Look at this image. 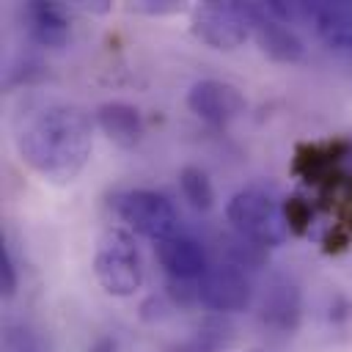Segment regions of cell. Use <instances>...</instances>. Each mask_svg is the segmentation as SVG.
<instances>
[{
    "label": "cell",
    "instance_id": "9a60e30c",
    "mask_svg": "<svg viewBox=\"0 0 352 352\" xmlns=\"http://www.w3.org/2000/svg\"><path fill=\"white\" fill-rule=\"evenodd\" d=\"M179 187L184 201L195 209V212H209L214 206V187L209 182V176L195 168V165H184L179 170Z\"/></svg>",
    "mask_w": 352,
    "mask_h": 352
},
{
    "label": "cell",
    "instance_id": "7c38bea8",
    "mask_svg": "<svg viewBox=\"0 0 352 352\" xmlns=\"http://www.w3.org/2000/svg\"><path fill=\"white\" fill-rule=\"evenodd\" d=\"M96 126L121 148H132L143 135V121L138 107L129 102H104L94 113Z\"/></svg>",
    "mask_w": 352,
    "mask_h": 352
},
{
    "label": "cell",
    "instance_id": "e0dca14e",
    "mask_svg": "<svg viewBox=\"0 0 352 352\" xmlns=\"http://www.w3.org/2000/svg\"><path fill=\"white\" fill-rule=\"evenodd\" d=\"M283 209H286L289 231H292V234H305V228H308V223H311V209H308V204H305L302 198H289V201L283 204Z\"/></svg>",
    "mask_w": 352,
    "mask_h": 352
},
{
    "label": "cell",
    "instance_id": "30bf717a",
    "mask_svg": "<svg viewBox=\"0 0 352 352\" xmlns=\"http://www.w3.org/2000/svg\"><path fill=\"white\" fill-rule=\"evenodd\" d=\"M302 314V297L300 289L289 278H275L258 302V319L264 327L275 333H294Z\"/></svg>",
    "mask_w": 352,
    "mask_h": 352
},
{
    "label": "cell",
    "instance_id": "ba28073f",
    "mask_svg": "<svg viewBox=\"0 0 352 352\" xmlns=\"http://www.w3.org/2000/svg\"><path fill=\"white\" fill-rule=\"evenodd\" d=\"M302 19H308L316 36L338 52L352 50V3L349 0H319L302 3Z\"/></svg>",
    "mask_w": 352,
    "mask_h": 352
},
{
    "label": "cell",
    "instance_id": "3957f363",
    "mask_svg": "<svg viewBox=\"0 0 352 352\" xmlns=\"http://www.w3.org/2000/svg\"><path fill=\"white\" fill-rule=\"evenodd\" d=\"M94 275L113 297H132L143 283V261L135 239L124 228H107L94 250Z\"/></svg>",
    "mask_w": 352,
    "mask_h": 352
},
{
    "label": "cell",
    "instance_id": "52a82bcc",
    "mask_svg": "<svg viewBox=\"0 0 352 352\" xmlns=\"http://www.w3.org/2000/svg\"><path fill=\"white\" fill-rule=\"evenodd\" d=\"M187 107L212 126H226L245 110V96L223 80H198L187 91Z\"/></svg>",
    "mask_w": 352,
    "mask_h": 352
},
{
    "label": "cell",
    "instance_id": "ffe728a7",
    "mask_svg": "<svg viewBox=\"0 0 352 352\" xmlns=\"http://www.w3.org/2000/svg\"><path fill=\"white\" fill-rule=\"evenodd\" d=\"M349 198H352V187H349Z\"/></svg>",
    "mask_w": 352,
    "mask_h": 352
},
{
    "label": "cell",
    "instance_id": "7a4b0ae2",
    "mask_svg": "<svg viewBox=\"0 0 352 352\" xmlns=\"http://www.w3.org/2000/svg\"><path fill=\"white\" fill-rule=\"evenodd\" d=\"M226 217L242 239L258 248H275L292 234L283 204L272 190L258 184H250L234 192L231 201L226 204Z\"/></svg>",
    "mask_w": 352,
    "mask_h": 352
},
{
    "label": "cell",
    "instance_id": "4fadbf2b",
    "mask_svg": "<svg viewBox=\"0 0 352 352\" xmlns=\"http://www.w3.org/2000/svg\"><path fill=\"white\" fill-rule=\"evenodd\" d=\"M30 19V36L41 47H63L69 41V19L63 16V8L55 3H33L28 8Z\"/></svg>",
    "mask_w": 352,
    "mask_h": 352
},
{
    "label": "cell",
    "instance_id": "8992f818",
    "mask_svg": "<svg viewBox=\"0 0 352 352\" xmlns=\"http://www.w3.org/2000/svg\"><path fill=\"white\" fill-rule=\"evenodd\" d=\"M198 302L217 314L245 311L253 300V286L242 270V264H214L195 280Z\"/></svg>",
    "mask_w": 352,
    "mask_h": 352
},
{
    "label": "cell",
    "instance_id": "5bb4252c",
    "mask_svg": "<svg viewBox=\"0 0 352 352\" xmlns=\"http://www.w3.org/2000/svg\"><path fill=\"white\" fill-rule=\"evenodd\" d=\"M228 344H231V327L220 319H206L187 341H182L170 352H220Z\"/></svg>",
    "mask_w": 352,
    "mask_h": 352
},
{
    "label": "cell",
    "instance_id": "8fae6325",
    "mask_svg": "<svg viewBox=\"0 0 352 352\" xmlns=\"http://www.w3.org/2000/svg\"><path fill=\"white\" fill-rule=\"evenodd\" d=\"M157 261H160V267L165 270V275L170 278V280H184V283H190V280H201L204 278V272L209 270V264H206V253H204V248L192 239V236H168V239H162V242H157Z\"/></svg>",
    "mask_w": 352,
    "mask_h": 352
},
{
    "label": "cell",
    "instance_id": "d6986e66",
    "mask_svg": "<svg viewBox=\"0 0 352 352\" xmlns=\"http://www.w3.org/2000/svg\"><path fill=\"white\" fill-rule=\"evenodd\" d=\"M88 352H116V341L107 338V336H102V338H96V341L91 344Z\"/></svg>",
    "mask_w": 352,
    "mask_h": 352
},
{
    "label": "cell",
    "instance_id": "277c9868",
    "mask_svg": "<svg viewBox=\"0 0 352 352\" xmlns=\"http://www.w3.org/2000/svg\"><path fill=\"white\" fill-rule=\"evenodd\" d=\"M116 214L140 236L162 242L176 234V209L168 195L157 190H126L113 198Z\"/></svg>",
    "mask_w": 352,
    "mask_h": 352
},
{
    "label": "cell",
    "instance_id": "2e32d148",
    "mask_svg": "<svg viewBox=\"0 0 352 352\" xmlns=\"http://www.w3.org/2000/svg\"><path fill=\"white\" fill-rule=\"evenodd\" d=\"M3 352H50V344L33 324L11 322L3 333Z\"/></svg>",
    "mask_w": 352,
    "mask_h": 352
},
{
    "label": "cell",
    "instance_id": "9c48e42d",
    "mask_svg": "<svg viewBox=\"0 0 352 352\" xmlns=\"http://www.w3.org/2000/svg\"><path fill=\"white\" fill-rule=\"evenodd\" d=\"M250 19H253V38L258 41L267 58L278 63H297L305 55V47L297 38V33L286 22L272 16L264 6H250Z\"/></svg>",
    "mask_w": 352,
    "mask_h": 352
},
{
    "label": "cell",
    "instance_id": "5b68a950",
    "mask_svg": "<svg viewBox=\"0 0 352 352\" xmlns=\"http://www.w3.org/2000/svg\"><path fill=\"white\" fill-rule=\"evenodd\" d=\"M192 36L212 50H236L253 36L250 6L242 3H204L192 11Z\"/></svg>",
    "mask_w": 352,
    "mask_h": 352
},
{
    "label": "cell",
    "instance_id": "6da1fadb",
    "mask_svg": "<svg viewBox=\"0 0 352 352\" xmlns=\"http://www.w3.org/2000/svg\"><path fill=\"white\" fill-rule=\"evenodd\" d=\"M14 143L22 162L52 184L74 182L91 160L94 121L72 102H41L16 118Z\"/></svg>",
    "mask_w": 352,
    "mask_h": 352
},
{
    "label": "cell",
    "instance_id": "ac0fdd59",
    "mask_svg": "<svg viewBox=\"0 0 352 352\" xmlns=\"http://www.w3.org/2000/svg\"><path fill=\"white\" fill-rule=\"evenodd\" d=\"M16 283H19V278H16V264H14V258H11V250H8L6 242H3V245H0V292H3V297H14Z\"/></svg>",
    "mask_w": 352,
    "mask_h": 352
}]
</instances>
